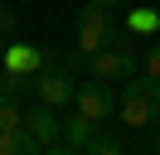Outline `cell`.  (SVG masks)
<instances>
[{"label":"cell","mask_w":160,"mask_h":155,"mask_svg":"<svg viewBox=\"0 0 160 155\" xmlns=\"http://www.w3.org/2000/svg\"><path fill=\"white\" fill-rule=\"evenodd\" d=\"M117 116L131 131L160 126V78H150V73L126 78V82H121V97H117Z\"/></svg>","instance_id":"1"},{"label":"cell","mask_w":160,"mask_h":155,"mask_svg":"<svg viewBox=\"0 0 160 155\" xmlns=\"http://www.w3.org/2000/svg\"><path fill=\"white\" fill-rule=\"evenodd\" d=\"M136 39H131V29L126 34H112V44L107 48H97V53H88V68H92V78L97 82H126V78H136Z\"/></svg>","instance_id":"2"},{"label":"cell","mask_w":160,"mask_h":155,"mask_svg":"<svg viewBox=\"0 0 160 155\" xmlns=\"http://www.w3.org/2000/svg\"><path fill=\"white\" fill-rule=\"evenodd\" d=\"M112 34H117L112 10L88 0V5L78 10V24H73V44H78V53L88 58V53H97V48H107V44H112Z\"/></svg>","instance_id":"3"},{"label":"cell","mask_w":160,"mask_h":155,"mask_svg":"<svg viewBox=\"0 0 160 155\" xmlns=\"http://www.w3.org/2000/svg\"><path fill=\"white\" fill-rule=\"evenodd\" d=\"M34 97L49 102V107H68L73 97H78V82H73L68 68H49V63H44L39 73H34Z\"/></svg>","instance_id":"4"},{"label":"cell","mask_w":160,"mask_h":155,"mask_svg":"<svg viewBox=\"0 0 160 155\" xmlns=\"http://www.w3.org/2000/svg\"><path fill=\"white\" fill-rule=\"evenodd\" d=\"M73 107H78L88 121H97V126H102L112 112H117V92H112V82H97V78H92V82H78Z\"/></svg>","instance_id":"5"},{"label":"cell","mask_w":160,"mask_h":155,"mask_svg":"<svg viewBox=\"0 0 160 155\" xmlns=\"http://www.w3.org/2000/svg\"><path fill=\"white\" fill-rule=\"evenodd\" d=\"M63 107H49V102H39L29 116H24V126H29L34 136H39V145L44 150H63Z\"/></svg>","instance_id":"6"},{"label":"cell","mask_w":160,"mask_h":155,"mask_svg":"<svg viewBox=\"0 0 160 155\" xmlns=\"http://www.w3.org/2000/svg\"><path fill=\"white\" fill-rule=\"evenodd\" d=\"M0 63H5V73H29V78H34V73L44 68V53H39L34 44H10Z\"/></svg>","instance_id":"7"},{"label":"cell","mask_w":160,"mask_h":155,"mask_svg":"<svg viewBox=\"0 0 160 155\" xmlns=\"http://www.w3.org/2000/svg\"><path fill=\"white\" fill-rule=\"evenodd\" d=\"M92 136H97V121H88V116H63V150H88Z\"/></svg>","instance_id":"8"},{"label":"cell","mask_w":160,"mask_h":155,"mask_svg":"<svg viewBox=\"0 0 160 155\" xmlns=\"http://www.w3.org/2000/svg\"><path fill=\"white\" fill-rule=\"evenodd\" d=\"M39 136L29 126H15V131H0V155H39Z\"/></svg>","instance_id":"9"},{"label":"cell","mask_w":160,"mask_h":155,"mask_svg":"<svg viewBox=\"0 0 160 155\" xmlns=\"http://www.w3.org/2000/svg\"><path fill=\"white\" fill-rule=\"evenodd\" d=\"M24 107H20V97H5L0 92V131H15V126H24Z\"/></svg>","instance_id":"10"},{"label":"cell","mask_w":160,"mask_h":155,"mask_svg":"<svg viewBox=\"0 0 160 155\" xmlns=\"http://www.w3.org/2000/svg\"><path fill=\"white\" fill-rule=\"evenodd\" d=\"M155 24H160V15H155V10H136V15H131V34H150Z\"/></svg>","instance_id":"11"},{"label":"cell","mask_w":160,"mask_h":155,"mask_svg":"<svg viewBox=\"0 0 160 155\" xmlns=\"http://www.w3.org/2000/svg\"><path fill=\"white\" fill-rule=\"evenodd\" d=\"M88 150H97V155H121V141H117V136H102V131H97Z\"/></svg>","instance_id":"12"},{"label":"cell","mask_w":160,"mask_h":155,"mask_svg":"<svg viewBox=\"0 0 160 155\" xmlns=\"http://www.w3.org/2000/svg\"><path fill=\"white\" fill-rule=\"evenodd\" d=\"M146 73H150V78H160V39L146 48Z\"/></svg>","instance_id":"13"},{"label":"cell","mask_w":160,"mask_h":155,"mask_svg":"<svg viewBox=\"0 0 160 155\" xmlns=\"http://www.w3.org/2000/svg\"><path fill=\"white\" fill-rule=\"evenodd\" d=\"M15 24H20V15H15V10H5V5H0V39H5V34H15Z\"/></svg>","instance_id":"14"},{"label":"cell","mask_w":160,"mask_h":155,"mask_svg":"<svg viewBox=\"0 0 160 155\" xmlns=\"http://www.w3.org/2000/svg\"><path fill=\"white\" fill-rule=\"evenodd\" d=\"M92 5H107V10H117V5H126V0H92Z\"/></svg>","instance_id":"15"},{"label":"cell","mask_w":160,"mask_h":155,"mask_svg":"<svg viewBox=\"0 0 160 155\" xmlns=\"http://www.w3.org/2000/svg\"><path fill=\"white\" fill-rule=\"evenodd\" d=\"M0 58H5V44H0ZM0 68H5V63H0Z\"/></svg>","instance_id":"16"}]
</instances>
